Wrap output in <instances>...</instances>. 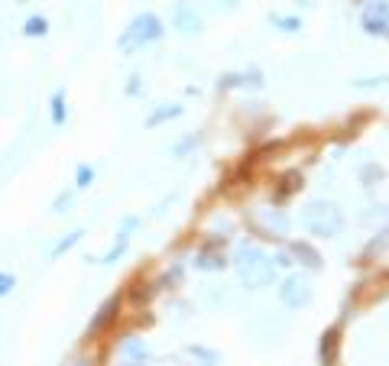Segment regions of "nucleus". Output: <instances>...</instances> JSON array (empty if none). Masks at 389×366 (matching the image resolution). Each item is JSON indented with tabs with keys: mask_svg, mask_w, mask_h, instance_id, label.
<instances>
[{
	"mask_svg": "<svg viewBox=\"0 0 389 366\" xmlns=\"http://www.w3.org/2000/svg\"><path fill=\"white\" fill-rule=\"evenodd\" d=\"M234 266H237L240 279L247 282V289H266L276 279L273 263L260 250H253V246H240L237 256H234Z\"/></svg>",
	"mask_w": 389,
	"mask_h": 366,
	"instance_id": "f257e3e1",
	"label": "nucleus"
},
{
	"mask_svg": "<svg viewBox=\"0 0 389 366\" xmlns=\"http://www.w3.org/2000/svg\"><path fill=\"white\" fill-rule=\"evenodd\" d=\"M302 224H305V230L315 237H334V234H341L344 214L338 211V205H331V201H308L302 211Z\"/></svg>",
	"mask_w": 389,
	"mask_h": 366,
	"instance_id": "f03ea898",
	"label": "nucleus"
},
{
	"mask_svg": "<svg viewBox=\"0 0 389 366\" xmlns=\"http://www.w3.org/2000/svg\"><path fill=\"white\" fill-rule=\"evenodd\" d=\"M162 36V23L156 13H140V17L133 19L130 26L120 33V39H117V46H120V52H136V49L150 46V42H156V39Z\"/></svg>",
	"mask_w": 389,
	"mask_h": 366,
	"instance_id": "7ed1b4c3",
	"label": "nucleus"
},
{
	"mask_svg": "<svg viewBox=\"0 0 389 366\" xmlns=\"http://www.w3.org/2000/svg\"><path fill=\"white\" fill-rule=\"evenodd\" d=\"M279 299H283V305H289V308H305V305L312 301V285H308L305 276H289V279L283 282V289H279Z\"/></svg>",
	"mask_w": 389,
	"mask_h": 366,
	"instance_id": "20e7f679",
	"label": "nucleus"
},
{
	"mask_svg": "<svg viewBox=\"0 0 389 366\" xmlns=\"http://www.w3.org/2000/svg\"><path fill=\"white\" fill-rule=\"evenodd\" d=\"M389 26V3L386 0H373L370 7L363 10V29L376 36V33H386Z\"/></svg>",
	"mask_w": 389,
	"mask_h": 366,
	"instance_id": "39448f33",
	"label": "nucleus"
},
{
	"mask_svg": "<svg viewBox=\"0 0 389 366\" xmlns=\"http://www.w3.org/2000/svg\"><path fill=\"white\" fill-rule=\"evenodd\" d=\"M120 295H111V299L104 301V305H101V308H97V315L95 318H91V324H88V337H95V334H101V331L107 328V324H111V321L117 318V311H120Z\"/></svg>",
	"mask_w": 389,
	"mask_h": 366,
	"instance_id": "423d86ee",
	"label": "nucleus"
},
{
	"mask_svg": "<svg viewBox=\"0 0 389 366\" xmlns=\"http://www.w3.org/2000/svg\"><path fill=\"white\" fill-rule=\"evenodd\" d=\"M175 29H182L185 36H191V33H198L201 29V17L195 13V7L191 3H175Z\"/></svg>",
	"mask_w": 389,
	"mask_h": 366,
	"instance_id": "0eeeda50",
	"label": "nucleus"
},
{
	"mask_svg": "<svg viewBox=\"0 0 389 366\" xmlns=\"http://www.w3.org/2000/svg\"><path fill=\"white\" fill-rule=\"evenodd\" d=\"M338 337H341V328L324 331L321 350H318V353H321V363H324V366H334V363H338V344H341Z\"/></svg>",
	"mask_w": 389,
	"mask_h": 366,
	"instance_id": "6e6552de",
	"label": "nucleus"
},
{
	"mask_svg": "<svg viewBox=\"0 0 389 366\" xmlns=\"http://www.w3.org/2000/svg\"><path fill=\"white\" fill-rule=\"evenodd\" d=\"M49 107H52V123L62 127V123L68 120V101H65V91H62V88L52 94V104H49Z\"/></svg>",
	"mask_w": 389,
	"mask_h": 366,
	"instance_id": "1a4fd4ad",
	"label": "nucleus"
},
{
	"mask_svg": "<svg viewBox=\"0 0 389 366\" xmlns=\"http://www.w3.org/2000/svg\"><path fill=\"white\" fill-rule=\"evenodd\" d=\"M179 113H182L179 104H166V107H159V111H152V113H150L146 127H159V123H166V120H175Z\"/></svg>",
	"mask_w": 389,
	"mask_h": 366,
	"instance_id": "9d476101",
	"label": "nucleus"
},
{
	"mask_svg": "<svg viewBox=\"0 0 389 366\" xmlns=\"http://www.w3.org/2000/svg\"><path fill=\"white\" fill-rule=\"evenodd\" d=\"M292 253L299 256V260H305L308 269H321V256H318V250H312L308 244H292Z\"/></svg>",
	"mask_w": 389,
	"mask_h": 366,
	"instance_id": "9b49d317",
	"label": "nucleus"
},
{
	"mask_svg": "<svg viewBox=\"0 0 389 366\" xmlns=\"http://www.w3.org/2000/svg\"><path fill=\"white\" fill-rule=\"evenodd\" d=\"M127 246H130V234H124V230H120V234H117V240H114V246L104 253V260H101V263H107V266L117 263V260L127 253Z\"/></svg>",
	"mask_w": 389,
	"mask_h": 366,
	"instance_id": "f8f14e48",
	"label": "nucleus"
},
{
	"mask_svg": "<svg viewBox=\"0 0 389 366\" xmlns=\"http://www.w3.org/2000/svg\"><path fill=\"white\" fill-rule=\"evenodd\" d=\"M247 81H250V85H263V75H260V72H250V75H224V78H221V81H218V88H234V85H247Z\"/></svg>",
	"mask_w": 389,
	"mask_h": 366,
	"instance_id": "ddd939ff",
	"label": "nucleus"
},
{
	"mask_svg": "<svg viewBox=\"0 0 389 366\" xmlns=\"http://www.w3.org/2000/svg\"><path fill=\"white\" fill-rule=\"evenodd\" d=\"M81 237H85V230H72L68 237H62V240H58V244L52 246V260H58V256L68 253L72 246H78V244H81Z\"/></svg>",
	"mask_w": 389,
	"mask_h": 366,
	"instance_id": "4468645a",
	"label": "nucleus"
},
{
	"mask_svg": "<svg viewBox=\"0 0 389 366\" xmlns=\"http://www.w3.org/2000/svg\"><path fill=\"white\" fill-rule=\"evenodd\" d=\"M23 33H26L29 39L46 36V33H49V19H46V17H29V19H26V26H23Z\"/></svg>",
	"mask_w": 389,
	"mask_h": 366,
	"instance_id": "2eb2a0df",
	"label": "nucleus"
},
{
	"mask_svg": "<svg viewBox=\"0 0 389 366\" xmlns=\"http://www.w3.org/2000/svg\"><path fill=\"white\" fill-rule=\"evenodd\" d=\"M95 182V169L91 166H78L75 169V188H88Z\"/></svg>",
	"mask_w": 389,
	"mask_h": 366,
	"instance_id": "dca6fc26",
	"label": "nucleus"
},
{
	"mask_svg": "<svg viewBox=\"0 0 389 366\" xmlns=\"http://www.w3.org/2000/svg\"><path fill=\"white\" fill-rule=\"evenodd\" d=\"M13 289H17V276L7 273V269H0V299H7Z\"/></svg>",
	"mask_w": 389,
	"mask_h": 366,
	"instance_id": "f3484780",
	"label": "nucleus"
},
{
	"mask_svg": "<svg viewBox=\"0 0 389 366\" xmlns=\"http://www.w3.org/2000/svg\"><path fill=\"white\" fill-rule=\"evenodd\" d=\"M269 23L283 26L285 33H295V29H302V19H295V17H269Z\"/></svg>",
	"mask_w": 389,
	"mask_h": 366,
	"instance_id": "a211bd4d",
	"label": "nucleus"
},
{
	"mask_svg": "<svg viewBox=\"0 0 389 366\" xmlns=\"http://www.w3.org/2000/svg\"><path fill=\"white\" fill-rule=\"evenodd\" d=\"M376 85H389V78H357L354 88H376Z\"/></svg>",
	"mask_w": 389,
	"mask_h": 366,
	"instance_id": "6ab92c4d",
	"label": "nucleus"
},
{
	"mask_svg": "<svg viewBox=\"0 0 389 366\" xmlns=\"http://www.w3.org/2000/svg\"><path fill=\"white\" fill-rule=\"evenodd\" d=\"M72 201H75V195H72V191H68V195H65V191H62V195L56 198V205H52V211H56V214H58L62 207H72Z\"/></svg>",
	"mask_w": 389,
	"mask_h": 366,
	"instance_id": "aec40b11",
	"label": "nucleus"
},
{
	"mask_svg": "<svg viewBox=\"0 0 389 366\" xmlns=\"http://www.w3.org/2000/svg\"><path fill=\"white\" fill-rule=\"evenodd\" d=\"M124 353L127 357H146V347H140V344H133L130 340V344H124Z\"/></svg>",
	"mask_w": 389,
	"mask_h": 366,
	"instance_id": "412c9836",
	"label": "nucleus"
},
{
	"mask_svg": "<svg viewBox=\"0 0 389 366\" xmlns=\"http://www.w3.org/2000/svg\"><path fill=\"white\" fill-rule=\"evenodd\" d=\"M127 94H140V75L130 78V85H127Z\"/></svg>",
	"mask_w": 389,
	"mask_h": 366,
	"instance_id": "4be33fe9",
	"label": "nucleus"
},
{
	"mask_svg": "<svg viewBox=\"0 0 389 366\" xmlns=\"http://www.w3.org/2000/svg\"><path fill=\"white\" fill-rule=\"evenodd\" d=\"M78 366H91V363H88V360H81V363H78Z\"/></svg>",
	"mask_w": 389,
	"mask_h": 366,
	"instance_id": "5701e85b",
	"label": "nucleus"
},
{
	"mask_svg": "<svg viewBox=\"0 0 389 366\" xmlns=\"http://www.w3.org/2000/svg\"><path fill=\"white\" fill-rule=\"evenodd\" d=\"M124 366H140V363H124Z\"/></svg>",
	"mask_w": 389,
	"mask_h": 366,
	"instance_id": "b1692460",
	"label": "nucleus"
}]
</instances>
